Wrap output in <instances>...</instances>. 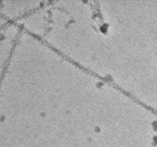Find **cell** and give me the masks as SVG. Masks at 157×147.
<instances>
[{
	"label": "cell",
	"mask_w": 157,
	"mask_h": 147,
	"mask_svg": "<svg viewBox=\"0 0 157 147\" xmlns=\"http://www.w3.org/2000/svg\"><path fill=\"white\" fill-rule=\"evenodd\" d=\"M44 2L42 1H12L5 4L1 3L0 15L8 22L10 20V23H16L34 11Z\"/></svg>",
	"instance_id": "cell-1"
}]
</instances>
